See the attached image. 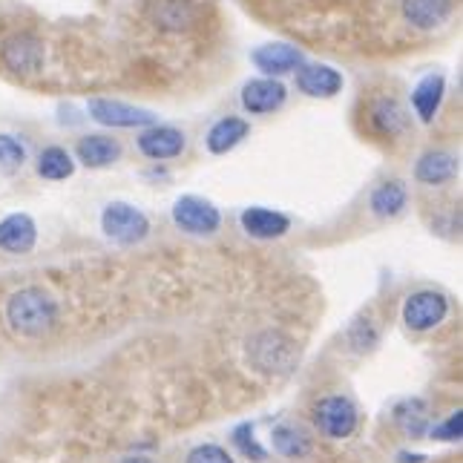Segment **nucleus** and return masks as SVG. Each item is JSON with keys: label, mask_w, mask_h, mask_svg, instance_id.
I'll return each mask as SVG.
<instances>
[{"label": "nucleus", "mask_w": 463, "mask_h": 463, "mask_svg": "<svg viewBox=\"0 0 463 463\" xmlns=\"http://www.w3.org/2000/svg\"><path fill=\"white\" fill-rule=\"evenodd\" d=\"M26 162V150L18 138H12V136H0V170H18L21 165Z\"/></svg>", "instance_id": "22"}, {"label": "nucleus", "mask_w": 463, "mask_h": 463, "mask_svg": "<svg viewBox=\"0 0 463 463\" xmlns=\"http://www.w3.org/2000/svg\"><path fill=\"white\" fill-rule=\"evenodd\" d=\"M374 124L380 127L383 133L394 136V133L403 127V113H401V107H397L394 101H380V104L374 107Z\"/></svg>", "instance_id": "23"}, {"label": "nucleus", "mask_w": 463, "mask_h": 463, "mask_svg": "<svg viewBox=\"0 0 463 463\" xmlns=\"http://www.w3.org/2000/svg\"><path fill=\"white\" fill-rule=\"evenodd\" d=\"M101 228L104 233L118 245H136L150 233V222L147 216L138 211V207L127 204V202H113L104 207L101 213Z\"/></svg>", "instance_id": "2"}, {"label": "nucleus", "mask_w": 463, "mask_h": 463, "mask_svg": "<svg viewBox=\"0 0 463 463\" xmlns=\"http://www.w3.org/2000/svg\"><path fill=\"white\" fill-rule=\"evenodd\" d=\"M297 87L314 99H331L343 90V75L331 67H323V63H311V67H302L297 72Z\"/></svg>", "instance_id": "9"}, {"label": "nucleus", "mask_w": 463, "mask_h": 463, "mask_svg": "<svg viewBox=\"0 0 463 463\" xmlns=\"http://www.w3.org/2000/svg\"><path fill=\"white\" fill-rule=\"evenodd\" d=\"M248 130H250V127L242 118H233V116L222 118V121H216L211 127V133H207V150L216 153V156L228 153V150H233L239 141L248 136Z\"/></svg>", "instance_id": "16"}, {"label": "nucleus", "mask_w": 463, "mask_h": 463, "mask_svg": "<svg viewBox=\"0 0 463 463\" xmlns=\"http://www.w3.org/2000/svg\"><path fill=\"white\" fill-rule=\"evenodd\" d=\"M242 228L257 239H277L291 228V222L285 213L268 211V207H248L242 213Z\"/></svg>", "instance_id": "12"}, {"label": "nucleus", "mask_w": 463, "mask_h": 463, "mask_svg": "<svg viewBox=\"0 0 463 463\" xmlns=\"http://www.w3.org/2000/svg\"><path fill=\"white\" fill-rule=\"evenodd\" d=\"M173 222L182 231L194 233V236H207L219 231V211L216 207L202 199V196H182L179 202L173 204Z\"/></svg>", "instance_id": "4"}, {"label": "nucleus", "mask_w": 463, "mask_h": 463, "mask_svg": "<svg viewBox=\"0 0 463 463\" xmlns=\"http://www.w3.org/2000/svg\"><path fill=\"white\" fill-rule=\"evenodd\" d=\"M253 63H257L265 75H285L302 67V52L288 43H270L253 52Z\"/></svg>", "instance_id": "11"}, {"label": "nucleus", "mask_w": 463, "mask_h": 463, "mask_svg": "<svg viewBox=\"0 0 463 463\" xmlns=\"http://www.w3.org/2000/svg\"><path fill=\"white\" fill-rule=\"evenodd\" d=\"M187 463H233L228 449H222L216 443H202L187 455Z\"/></svg>", "instance_id": "24"}, {"label": "nucleus", "mask_w": 463, "mask_h": 463, "mask_svg": "<svg viewBox=\"0 0 463 463\" xmlns=\"http://www.w3.org/2000/svg\"><path fill=\"white\" fill-rule=\"evenodd\" d=\"M406 207V187L401 182H386L372 194V211L383 219L397 216Z\"/></svg>", "instance_id": "18"}, {"label": "nucleus", "mask_w": 463, "mask_h": 463, "mask_svg": "<svg viewBox=\"0 0 463 463\" xmlns=\"http://www.w3.org/2000/svg\"><path fill=\"white\" fill-rule=\"evenodd\" d=\"M242 104L250 113H274L285 104V87L274 78H257L242 90Z\"/></svg>", "instance_id": "10"}, {"label": "nucleus", "mask_w": 463, "mask_h": 463, "mask_svg": "<svg viewBox=\"0 0 463 463\" xmlns=\"http://www.w3.org/2000/svg\"><path fill=\"white\" fill-rule=\"evenodd\" d=\"M121 463H153L150 458H124Z\"/></svg>", "instance_id": "27"}, {"label": "nucleus", "mask_w": 463, "mask_h": 463, "mask_svg": "<svg viewBox=\"0 0 463 463\" xmlns=\"http://www.w3.org/2000/svg\"><path fill=\"white\" fill-rule=\"evenodd\" d=\"M403 14L418 29H435L452 14V0H403Z\"/></svg>", "instance_id": "13"}, {"label": "nucleus", "mask_w": 463, "mask_h": 463, "mask_svg": "<svg viewBox=\"0 0 463 463\" xmlns=\"http://www.w3.org/2000/svg\"><path fill=\"white\" fill-rule=\"evenodd\" d=\"M6 323L18 337H43L58 323V306L43 288H21L6 302Z\"/></svg>", "instance_id": "1"}, {"label": "nucleus", "mask_w": 463, "mask_h": 463, "mask_svg": "<svg viewBox=\"0 0 463 463\" xmlns=\"http://www.w3.org/2000/svg\"><path fill=\"white\" fill-rule=\"evenodd\" d=\"M314 420L319 426V432L331 440H343L348 435H354L357 429V409L354 403L348 401V397H326V401H319L317 409H314Z\"/></svg>", "instance_id": "3"}, {"label": "nucleus", "mask_w": 463, "mask_h": 463, "mask_svg": "<svg viewBox=\"0 0 463 463\" xmlns=\"http://www.w3.org/2000/svg\"><path fill=\"white\" fill-rule=\"evenodd\" d=\"M233 440H236V446H239V449H242L248 458H253V460H262V458H265V449H260L257 440H253V426H250V423L239 426L236 432H233Z\"/></svg>", "instance_id": "25"}, {"label": "nucleus", "mask_w": 463, "mask_h": 463, "mask_svg": "<svg viewBox=\"0 0 463 463\" xmlns=\"http://www.w3.org/2000/svg\"><path fill=\"white\" fill-rule=\"evenodd\" d=\"M35 239H38V228L32 216L26 213H12L0 222V248L9 250V253H26L35 248Z\"/></svg>", "instance_id": "8"}, {"label": "nucleus", "mask_w": 463, "mask_h": 463, "mask_svg": "<svg viewBox=\"0 0 463 463\" xmlns=\"http://www.w3.org/2000/svg\"><path fill=\"white\" fill-rule=\"evenodd\" d=\"M460 432H463V414L452 411L449 418H446V423L432 429V438H438V440H458Z\"/></svg>", "instance_id": "26"}, {"label": "nucleus", "mask_w": 463, "mask_h": 463, "mask_svg": "<svg viewBox=\"0 0 463 463\" xmlns=\"http://www.w3.org/2000/svg\"><path fill=\"white\" fill-rule=\"evenodd\" d=\"M443 90H446L443 75H426L423 81L414 87L411 104H414V113L420 116L423 124H429V121L435 118L438 107H440V99H443Z\"/></svg>", "instance_id": "14"}, {"label": "nucleus", "mask_w": 463, "mask_h": 463, "mask_svg": "<svg viewBox=\"0 0 463 463\" xmlns=\"http://www.w3.org/2000/svg\"><path fill=\"white\" fill-rule=\"evenodd\" d=\"M38 58H41L38 43L29 41V38H14V41L6 43V50H4V61L9 63L12 70H18V72L35 70L38 67Z\"/></svg>", "instance_id": "19"}, {"label": "nucleus", "mask_w": 463, "mask_h": 463, "mask_svg": "<svg viewBox=\"0 0 463 463\" xmlns=\"http://www.w3.org/2000/svg\"><path fill=\"white\" fill-rule=\"evenodd\" d=\"M118 156H121V145L116 138L87 136L78 141V158H81L87 167H107V165H113Z\"/></svg>", "instance_id": "15"}, {"label": "nucleus", "mask_w": 463, "mask_h": 463, "mask_svg": "<svg viewBox=\"0 0 463 463\" xmlns=\"http://www.w3.org/2000/svg\"><path fill=\"white\" fill-rule=\"evenodd\" d=\"M138 150L147 158L165 162V158H175L184 150V136L175 127H150L138 136Z\"/></svg>", "instance_id": "7"}, {"label": "nucleus", "mask_w": 463, "mask_h": 463, "mask_svg": "<svg viewBox=\"0 0 463 463\" xmlns=\"http://www.w3.org/2000/svg\"><path fill=\"white\" fill-rule=\"evenodd\" d=\"M274 449L285 458H302L311 452V440L297 426H277L274 429Z\"/></svg>", "instance_id": "20"}, {"label": "nucleus", "mask_w": 463, "mask_h": 463, "mask_svg": "<svg viewBox=\"0 0 463 463\" xmlns=\"http://www.w3.org/2000/svg\"><path fill=\"white\" fill-rule=\"evenodd\" d=\"M90 116L104 127H147L156 121L150 109H141L124 101H109V99H92Z\"/></svg>", "instance_id": "6"}, {"label": "nucleus", "mask_w": 463, "mask_h": 463, "mask_svg": "<svg viewBox=\"0 0 463 463\" xmlns=\"http://www.w3.org/2000/svg\"><path fill=\"white\" fill-rule=\"evenodd\" d=\"M414 175H418L423 184H443L455 175V158L443 150H432L418 162Z\"/></svg>", "instance_id": "17"}, {"label": "nucleus", "mask_w": 463, "mask_h": 463, "mask_svg": "<svg viewBox=\"0 0 463 463\" xmlns=\"http://www.w3.org/2000/svg\"><path fill=\"white\" fill-rule=\"evenodd\" d=\"M75 170L72 158L67 150L61 147H46L38 158V173L43 175V179H52V182H61V179H70Z\"/></svg>", "instance_id": "21"}, {"label": "nucleus", "mask_w": 463, "mask_h": 463, "mask_svg": "<svg viewBox=\"0 0 463 463\" xmlns=\"http://www.w3.org/2000/svg\"><path fill=\"white\" fill-rule=\"evenodd\" d=\"M446 311H449V306H446L443 294L418 291V294H411L406 299L403 319H406V326L411 331H429V328H435L438 323H443Z\"/></svg>", "instance_id": "5"}]
</instances>
